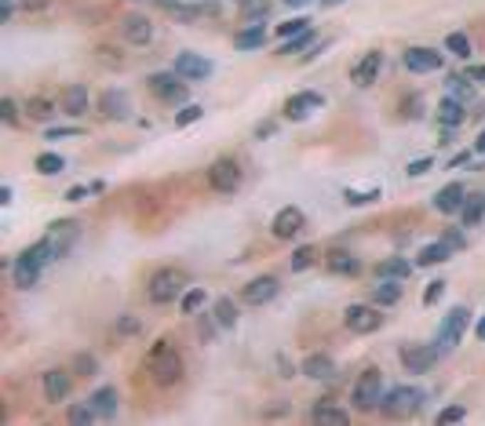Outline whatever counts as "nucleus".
Wrapping results in <instances>:
<instances>
[{"instance_id": "obj_21", "label": "nucleus", "mask_w": 485, "mask_h": 426, "mask_svg": "<svg viewBox=\"0 0 485 426\" xmlns=\"http://www.w3.org/2000/svg\"><path fill=\"white\" fill-rule=\"evenodd\" d=\"M467 201V190H464V182H449V186H442L434 193V208L442 211V215H457V211L464 208Z\"/></svg>"}, {"instance_id": "obj_44", "label": "nucleus", "mask_w": 485, "mask_h": 426, "mask_svg": "<svg viewBox=\"0 0 485 426\" xmlns=\"http://www.w3.org/2000/svg\"><path fill=\"white\" fill-rule=\"evenodd\" d=\"M343 201H347L350 208H358V204H372V201H380V190H347Z\"/></svg>"}, {"instance_id": "obj_55", "label": "nucleus", "mask_w": 485, "mask_h": 426, "mask_svg": "<svg viewBox=\"0 0 485 426\" xmlns=\"http://www.w3.org/2000/svg\"><path fill=\"white\" fill-rule=\"evenodd\" d=\"M88 197V186H73V190H66V201H84Z\"/></svg>"}, {"instance_id": "obj_9", "label": "nucleus", "mask_w": 485, "mask_h": 426, "mask_svg": "<svg viewBox=\"0 0 485 426\" xmlns=\"http://www.w3.org/2000/svg\"><path fill=\"white\" fill-rule=\"evenodd\" d=\"M172 70L183 77V80H208L212 73H216V66H212V58L197 55V51H179L172 58Z\"/></svg>"}, {"instance_id": "obj_3", "label": "nucleus", "mask_w": 485, "mask_h": 426, "mask_svg": "<svg viewBox=\"0 0 485 426\" xmlns=\"http://www.w3.org/2000/svg\"><path fill=\"white\" fill-rule=\"evenodd\" d=\"M383 398H387V383H383V372L380 368H365L358 376L354 390H350V401L358 412H376L383 408Z\"/></svg>"}, {"instance_id": "obj_13", "label": "nucleus", "mask_w": 485, "mask_h": 426, "mask_svg": "<svg viewBox=\"0 0 485 426\" xmlns=\"http://www.w3.org/2000/svg\"><path fill=\"white\" fill-rule=\"evenodd\" d=\"M467 321H471V310H467V307H452V310L445 314L442 328H438V343H442L445 350H452V346H457V343L464 339Z\"/></svg>"}, {"instance_id": "obj_46", "label": "nucleus", "mask_w": 485, "mask_h": 426, "mask_svg": "<svg viewBox=\"0 0 485 426\" xmlns=\"http://www.w3.org/2000/svg\"><path fill=\"white\" fill-rule=\"evenodd\" d=\"M73 368H77L80 376H95V372H99V361H95L92 353H77V357H73Z\"/></svg>"}, {"instance_id": "obj_51", "label": "nucleus", "mask_w": 485, "mask_h": 426, "mask_svg": "<svg viewBox=\"0 0 485 426\" xmlns=\"http://www.w3.org/2000/svg\"><path fill=\"white\" fill-rule=\"evenodd\" d=\"M44 139H84V132L80 128H48Z\"/></svg>"}, {"instance_id": "obj_61", "label": "nucleus", "mask_w": 485, "mask_h": 426, "mask_svg": "<svg viewBox=\"0 0 485 426\" xmlns=\"http://www.w3.org/2000/svg\"><path fill=\"white\" fill-rule=\"evenodd\" d=\"M336 4H343V0H321V8H336Z\"/></svg>"}, {"instance_id": "obj_36", "label": "nucleus", "mask_w": 485, "mask_h": 426, "mask_svg": "<svg viewBox=\"0 0 485 426\" xmlns=\"http://www.w3.org/2000/svg\"><path fill=\"white\" fill-rule=\"evenodd\" d=\"M216 321H219V328H234L237 324V307H234L230 295L216 299Z\"/></svg>"}, {"instance_id": "obj_2", "label": "nucleus", "mask_w": 485, "mask_h": 426, "mask_svg": "<svg viewBox=\"0 0 485 426\" xmlns=\"http://www.w3.org/2000/svg\"><path fill=\"white\" fill-rule=\"evenodd\" d=\"M51 259H55V255H51V248H48V240L29 245V248L11 262V281H15V288H33V284L41 281L44 262H51Z\"/></svg>"}, {"instance_id": "obj_34", "label": "nucleus", "mask_w": 485, "mask_h": 426, "mask_svg": "<svg viewBox=\"0 0 485 426\" xmlns=\"http://www.w3.org/2000/svg\"><path fill=\"white\" fill-rule=\"evenodd\" d=\"M66 419H70L73 426H88V422H95V419H99V412H95V405H92V401H84V405H70Z\"/></svg>"}, {"instance_id": "obj_56", "label": "nucleus", "mask_w": 485, "mask_h": 426, "mask_svg": "<svg viewBox=\"0 0 485 426\" xmlns=\"http://www.w3.org/2000/svg\"><path fill=\"white\" fill-rule=\"evenodd\" d=\"M263 135H274V120H266V124L256 128V139H263Z\"/></svg>"}, {"instance_id": "obj_28", "label": "nucleus", "mask_w": 485, "mask_h": 426, "mask_svg": "<svg viewBox=\"0 0 485 426\" xmlns=\"http://www.w3.org/2000/svg\"><path fill=\"white\" fill-rule=\"evenodd\" d=\"M398 299H402V281L398 277H376V288H372L376 307H394Z\"/></svg>"}, {"instance_id": "obj_57", "label": "nucleus", "mask_w": 485, "mask_h": 426, "mask_svg": "<svg viewBox=\"0 0 485 426\" xmlns=\"http://www.w3.org/2000/svg\"><path fill=\"white\" fill-rule=\"evenodd\" d=\"M212 331H216V328H212V321L204 317V321H201V339H212Z\"/></svg>"}, {"instance_id": "obj_33", "label": "nucleus", "mask_w": 485, "mask_h": 426, "mask_svg": "<svg viewBox=\"0 0 485 426\" xmlns=\"http://www.w3.org/2000/svg\"><path fill=\"white\" fill-rule=\"evenodd\" d=\"M237 8L245 15V22H263L270 11V0H237Z\"/></svg>"}, {"instance_id": "obj_53", "label": "nucleus", "mask_w": 485, "mask_h": 426, "mask_svg": "<svg viewBox=\"0 0 485 426\" xmlns=\"http://www.w3.org/2000/svg\"><path fill=\"white\" fill-rule=\"evenodd\" d=\"M445 240H449V245L457 248V252H460V248L467 245V237H464V233H457V230H449V233H445Z\"/></svg>"}, {"instance_id": "obj_22", "label": "nucleus", "mask_w": 485, "mask_h": 426, "mask_svg": "<svg viewBox=\"0 0 485 426\" xmlns=\"http://www.w3.org/2000/svg\"><path fill=\"white\" fill-rule=\"evenodd\" d=\"M299 372H303V376H311V379L328 383V379H336V361H332L328 353H311V357H303Z\"/></svg>"}, {"instance_id": "obj_49", "label": "nucleus", "mask_w": 485, "mask_h": 426, "mask_svg": "<svg viewBox=\"0 0 485 426\" xmlns=\"http://www.w3.org/2000/svg\"><path fill=\"white\" fill-rule=\"evenodd\" d=\"M464 415H467V408H464V405H449V408H442V412H438V422H460Z\"/></svg>"}, {"instance_id": "obj_30", "label": "nucleus", "mask_w": 485, "mask_h": 426, "mask_svg": "<svg viewBox=\"0 0 485 426\" xmlns=\"http://www.w3.org/2000/svg\"><path fill=\"white\" fill-rule=\"evenodd\" d=\"M325 262H328L332 273H343V277H358V273H361V259L350 255V252H332Z\"/></svg>"}, {"instance_id": "obj_43", "label": "nucleus", "mask_w": 485, "mask_h": 426, "mask_svg": "<svg viewBox=\"0 0 485 426\" xmlns=\"http://www.w3.org/2000/svg\"><path fill=\"white\" fill-rule=\"evenodd\" d=\"M303 29H311V18L296 15V18H288V22L278 26V37H296V33H303Z\"/></svg>"}, {"instance_id": "obj_1", "label": "nucleus", "mask_w": 485, "mask_h": 426, "mask_svg": "<svg viewBox=\"0 0 485 426\" xmlns=\"http://www.w3.org/2000/svg\"><path fill=\"white\" fill-rule=\"evenodd\" d=\"M146 372L157 386H175L183 379V353H179L168 339H157L146 353Z\"/></svg>"}, {"instance_id": "obj_54", "label": "nucleus", "mask_w": 485, "mask_h": 426, "mask_svg": "<svg viewBox=\"0 0 485 426\" xmlns=\"http://www.w3.org/2000/svg\"><path fill=\"white\" fill-rule=\"evenodd\" d=\"M464 77H471V80L485 84V66H467V73H464Z\"/></svg>"}, {"instance_id": "obj_5", "label": "nucleus", "mask_w": 485, "mask_h": 426, "mask_svg": "<svg viewBox=\"0 0 485 426\" xmlns=\"http://www.w3.org/2000/svg\"><path fill=\"white\" fill-rule=\"evenodd\" d=\"M208 186L216 193H237L241 186V164L234 157H219L208 164Z\"/></svg>"}, {"instance_id": "obj_52", "label": "nucleus", "mask_w": 485, "mask_h": 426, "mask_svg": "<svg viewBox=\"0 0 485 426\" xmlns=\"http://www.w3.org/2000/svg\"><path fill=\"white\" fill-rule=\"evenodd\" d=\"M471 157H474V149H464V154H457L449 161V168H464V164H471Z\"/></svg>"}, {"instance_id": "obj_4", "label": "nucleus", "mask_w": 485, "mask_h": 426, "mask_svg": "<svg viewBox=\"0 0 485 426\" xmlns=\"http://www.w3.org/2000/svg\"><path fill=\"white\" fill-rule=\"evenodd\" d=\"M183 284H187V273L175 270V266H165V270H157L154 277L146 281V299L157 302V307H165V302L183 299Z\"/></svg>"}, {"instance_id": "obj_14", "label": "nucleus", "mask_w": 485, "mask_h": 426, "mask_svg": "<svg viewBox=\"0 0 485 426\" xmlns=\"http://www.w3.org/2000/svg\"><path fill=\"white\" fill-rule=\"evenodd\" d=\"M303 226H307V215H303V208H296V204H285L274 215V223H270L278 240H292L296 233H303Z\"/></svg>"}, {"instance_id": "obj_48", "label": "nucleus", "mask_w": 485, "mask_h": 426, "mask_svg": "<svg viewBox=\"0 0 485 426\" xmlns=\"http://www.w3.org/2000/svg\"><path fill=\"white\" fill-rule=\"evenodd\" d=\"M434 168V161L431 157H419V161H409V168H405V175H412V179H419V175H427Z\"/></svg>"}, {"instance_id": "obj_39", "label": "nucleus", "mask_w": 485, "mask_h": 426, "mask_svg": "<svg viewBox=\"0 0 485 426\" xmlns=\"http://www.w3.org/2000/svg\"><path fill=\"white\" fill-rule=\"evenodd\" d=\"M204 288H190V292H183V299H179V310L183 314H197L201 307H204Z\"/></svg>"}, {"instance_id": "obj_31", "label": "nucleus", "mask_w": 485, "mask_h": 426, "mask_svg": "<svg viewBox=\"0 0 485 426\" xmlns=\"http://www.w3.org/2000/svg\"><path fill=\"white\" fill-rule=\"evenodd\" d=\"M311 419H314V422H347L350 415H347L343 408H336V405H328V401H318V405L311 408Z\"/></svg>"}, {"instance_id": "obj_8", "label": "nucleus", "mask_w": 485, "mask_h": 426, "mask_svg": "<svg viewBox=\"0 0 485 426\" xmlns=\"http://www.w3.org/2000/svg\"><path fill=\"white\" fill-rule=\"evenodd\" d=\"M423 408V390L419 386H394L383 398V412L390 415H412Z\"/></svg>"}, {"instance_id": "obj_40", "label": "nucleus", "mask_w": 485, "mask_h": 426, "mask_svg": "<svg viewBox=\"0 0 485 426\" xmlns=\"http://www.w3.org/2000/svg\"><path fill=\"white\" fill-rule=\"evenodd\" d=\"M318 262V248L314 245H299L296 252H292V270H307V266H314Z\"/></svg>"}, {"instance_id": "obj_18", "label": "nucleus", "mask_w": 485, "mask_h": 426, "mask_svg": "<svg viewBox=\"0 0 485 426\" xmlns=\"http://www.w3.org/2000/svg\"><path fill=\"white\" fill-rule=\"evenodd\" d=\"M380 70H383V51H365L358 58V63L350 66V80L358 87H369L372 80H380Z\"/></svg>"}, {"instance_id": "obj_29", "label": "nucleus", "mask_w": 485, "mask_h": 426, "mask_svg": "<svg viewBox=\"0 0 485 426\" xmlns=\"http://www.w3.org/2000/svg\"><path fill=\"white\" fill-rule=\"evenodd\" d=\"M412 266H416V262L390 255V259H383V262L376 266V277H398V281H409V277H412Z\"/></svg>"}, {"instance_id": "obj_7", "label": "nucleus", "mask_w": 485, "mask_h": 426, "mask_svg": "<svg viewBox=\"0 0 485 426\" xmlns=\"http://www.w3.org/2000/svg\"><path fill=\"white\" fill-rule=\"evenodd\" d=\"M44 240H48V248H51L55 259H66L73 252V245L80 240V226L73 219H58V223H51V230H48Z\"/></svg>"}, {"instance_id": "obj_42", "label": "nucleus", "mask_w": 485, "mask_h": 426, "mask_svg": "<svg viewBox=\"0 0 485 426\" xmlns=\"http://www.w3.org/2000/svg\"><path fill=\"white\" fill-rule=\"evenodd\" d=\"M29 117L33 120H51L55 117V102H48V99H29Z\"/></svg>"}, {"instance_id": "obj_19", "label": "nucleus", "mask_w": 485, "mask_h": 426, "mask_svg": "<svg viewBox=\"0 0 485 426\" xmlns=\"http://www.w3.org/2000/svg\"><path fill=\"white\" fill-rule=\"evenodd\" d=\"M325 106V95L321 91H296V95L285 102V117L288 120H307L314 110H321Z\"/></svg>"}, {"instance_id": "obj_12", "label": "nucleus", "mask_w": 485, "mask_h": 426, "mask_svg": "<svg viewBox=\"0 0 485 426\" xmlns=\"http://www.w3.org/2000/svg\"><path fill=\"white\" fill-rule=\"evenodd\" d=\"M402 63H405L409 73H438V70L445 66V58H442V51H434V48L412 44V48H405Z\"/></svg>"}, {"instance_id": "obj_41", "label": "nucleus", "mask_w": 485, "mask_h": 426, "mask_svg": "<svg viewBox=\"0 0 485 426\" xmlns=\"http://www.w3.org/2000/svg\"><path fill=\"white\" fill-rule=\"evenodd\" d=\"M201 117H204V106L190 102V106H183L175 113V128H187V124H194V120H201Z\"/></svg>"}, {"instance_id": "obj_15", "label": "nucleus", "mask_w": 485, "mask_h": 426, "mask_svg": "<svg viewBox=\"0 0 485 426\" xmlns=\"http://www.w3.org/2000/svg\"><path fill=\"white\" fill-rule=\"evenodd\" d=\"M281 292V281L274 277V273H263V277H252L245 284V292H241V299L249 302V307H263V302H270Z\"/></svg>"}, {"instance_id": "obj_37", "label": "nucleus", "mask_w": 485, "mask_h": 426, "mask_svg": "<svg viewBox=\"0 0 485 426\" xmlns=\"http://www.w3.org/2000/svg\"><path fill=\"white\" fill-rule=\"evenodd\" d=\"M445 51H452L457 58H471L474 44H471V37H467V33H449V37H445Z\"/></svg>"}, {"instance_id": "obj_25", "label": "nucleus", "mask_w": 485, "mask_h": 426, "mask_svg": "<svg viewBox=\"0 0 485 426\" xmlns=\"http://www.w3.org/2000/svg\"><path fill=\"white\" fill-rule=\"evenodd\" d=\"M88 401L95 405L99 419H113V415H117V408H120V393H117V386H99Z\"/></svg>"}, {"instance_id": "obj_47", "label": "nucleus", "mask_w": 485, "mask_h": 426, "mask_svg": "<svg viewBox=\"0 0 485 426\" xmlns=\"http://www.w3.org/2000/svg\"><path fill=\"white\" fill-rule=\"evenodd\" d=\"M442 295H445V281H431L427 288H423V307H434Z\"/></svg>"}, {"instance_id": "obj_27", "label": "nucleus", "mask_w": 485, "mask_h": 426, "mask_svg": "<svg viewBox=\"0 0 485 426\" xmlns=\"http://www.w3.org/2000/svg\"><path fill=\"white\" fill-rule=\"evenodd\" d=\"M263 44H266V26L263 22H252V26H245V29H237V33H234V48H241V51H256Z\"/></svg>"}, {"instance_id": "obj_60", "label": "nucleus", "mask_w": 485, "mask_h": 426, "mask_svg": "<svg viewBox=\"0 0 485 426\" xmlns=\"http://www.w3.org/2000/svg\"><path fill=\"white\" fill-rule=\"evenodd\" d=\"M288 8H303V4H311V0H285Z\"/></svg>"}, {"instance_id": "obj_24", "label": "nucleus", "mask_w": 485, "mask_h": 426, "mask_svg": "<svg viewBox=\"0 0 485 426\" xmlns=\"http://www.w3.org/2000/svg\"><path fill=\"white\" fill-rule=\"evenodd\" d=\"M88 102H92V95H88L84 84H70V87L63 91V113H70V117H84V113H88Z\"/></svg>"}, {"instance_id": "obj_23", "label": "nucleus", "mask_w": 485, "mask_h": 426, "mask_svg": "<svg viewBox=\"0 0 485 426\" xmlns=\"http://www.w3.org/2000/svg\"><path fill=\"white\" fill-rule=\"evenodd\" d=\"M438 120H442L445 128L464 124V120H467V102H460L457 95H445V99L438 102Z\"/></svg>"}, {"instance_id": "obj_10", "label": "nucleus", "mask_w": 485, "mask_h": 426, "mask_svg": "<svg viewBox=\"0 0 485 426\" xmlns=\"http://www.w3.org/2000/svg\"><path fill=\"white\" fill-rule=\"evenodd\" d=\"M343 324L350 331H358V336H369V331H376L383 324V314H380V307H369V302H354L343 314Z\"/></svg>"}, {"instance_id": "obj_45", "label": "nucleus", "mask_w": 485, "mask_h": 426, "mask_svg": "<svg viewBox=\"0 0 485 426\" xmlns=\"http://www.w3.org/2000/svg\"><path fill=\"white\" fill-rule=\"evenodd\" d=\"M449 95H457L460 102L471 99V77H449Z\"/></svg>"}, {"instance_id": "obj_16", "label": "nucleus", "mask_w": 485, "mask_h": 426, "mask_svg": "<svg viewBox=\"0 0 485 426\" xmlns=\"http://www.w3.org/2000/svg\"><path fill=\"white\" fill-rule=\"evenodd\" d=\"M41 386H44V401L58 405V401H66L70 398V390H73V379L66 368H48L41 376Z\"/></svg>"}, {"instance_id": "obj_20", "label": "nucleus", "mask_w": 485, "mask_h": 426, "mask_svg": "<svg viewBox=\"0 0 485 426\" xmlns=\"http://www.w3.org/2000/svg\"><path fill=\"white\" fill-rule=\"evenodd\" d=\"M120 33H125L132 44H150L154 41V22H150L146 15H139V11H132V15L120 18Z\"/></svg>"}, {"instance_id": "obj_38", "label": "nucleus", "mask_w": 485, "mask_h": 426, "mask_svg": "<svg viewBox=\"0 0 485 426\" xmlns=\"http://www.w3.org/2000/svg\"><path fill=\"white\" fill-rule=\"evenodd\" d=\"M307 44H314V29H303V33H296V37H285V44L278 48V55H296Z\"/></svg>"}, {"instance_id": "obj_6", "label": "nucleus", "mask_w": 485, "mask_h": 426, "mask_svg": "<svg viewBox=\"0 0 485 426\" xmlns=\"http://www.w3.org/2000/svg\"><path fill=\"white\" fill-rule=\"evenodd\" d=\"M146 84H150V91H154L161 102H168V106L187 102V80L179 77L175 70H172V73H150Z\"/></svg>"}, {"instance_id": "obj_26", "label": "nucleus", "mask_w": 485, "mask_h": 426, "mask_svg": "<svg viewBox=\"0 0 485 426\" xmlns=\"http://www.w3.org/2000/svg\"><path fill=\"white\" fill-rule=\"evenodd\" d=\"M452 248L449 240L442 237V240H431V245H423L419 248V255H416V266H438V262H445V259H452Z\"/></svg>"}, {"instance_id": "obj_50", "label": "nucleus", "mask_w": 485, "mask_h": 426, "mask_svg": "<svg viewBox=\"0 0 485 426\" xmlns=\"http://www.w3.org/2000/svg\"><path fill=\"white\" fill-rule=\"evenodd\" d=\"M0 117H4V124H19V106H15V99H0Z\"/></svg>"}, {"instance_id": "obj_59", "label": "nucleus", "mask_w": 485, "mask_h": 426, "mask_svg": "<svg viewBox=\"0 0 485 426\" xmlns=\"http://www.w3.org/2000/svg\"><path fill=\"white\" fill-rule=\"evenodd\" d=\"M474 336H478V339H485V317L478 321V328H474Z\"/></svg>"}, {"instance_id": "obj_32", "label": "nucleus", "mask_w": 485, "mask_h": 426, "mask_svg": "<svg viewBox=\"0 0 485 426\" xmlns=\"http://www.w3.org/2000/svg\"><path fill=\"white\" fill-rule=\"evenodd\" d=\"M460 215H464V226H478L481 215H485V197H471V193H467V201H464V208H460Z\"/></svg>"}, {"instance_id": "obj_17", "label": "nucleus", "mask_w": 485, "mask_h": 426, "mask_svg": "<svg viewBox=\"0 0 485 426\" xmlns=\"http://www.w3.org/2000/svg\"><path fill=\"white\" fill-rule=\"evenodd\" d=\"M99 113L106 120H128L132 117V99H128V91H120V87H110L99 95Z\"/></svg>"}, {"instance_id": "obj_35", "label": "nucleus", "mask_w": 485, "mask_h": 426, "mask_svg": "<svg viewBox=\"0 0 485 426\" xmlns=\"http://www.w3.org/2000/svg\"><path fill=\"white\" fill-rule=\"evenodd\" d=\"M33 168H37L41 175H58V171H66V157H63V154H41V157L33 161Z\"/></svg>"}, {"instance_id": "obj_11", "label": "nucleus", "mask_w": 485, "mask_h": 426, "mask_svg": "<svg viewBox=\"0 0 485 426\" xmlns=\"http://www.w3.org/2000/svg\"><path fill=\"white\" fill-rule=\"evenodd\" d=\"M442 357H445V346H442V343H438V346H405V350H402L405 372H416V376L431 372Z\"/></svg>"}, {"instance_id": "obj_58", "label": "nucleus", "mask_w": 485, "mask_h": 426, "mask_svg": "<svg viewBox=\"0 0 485 426\" xmlns=\"http://www.w3.org/2000/svg\"><path fill=\"white\" fill-rule=\"evenodd\" d=\"M474 154H485V132L478 135V142H474Z\"/></svg>"}]
</instances>
